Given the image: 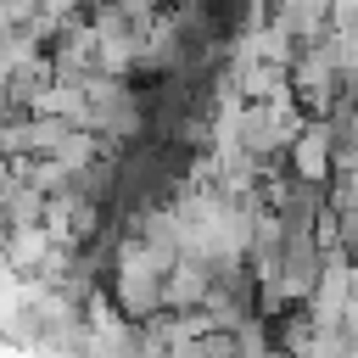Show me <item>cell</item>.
Returning <instances> with one entry per match:
<instances>
[{"mask_svg": "<svg viewBox=\"0 0 358 358\" xmlns=\"http://www.w3.org/2000/svg\"><path fill=\"white\" fill-rule=\"evenodd\" d=\"M285 145H291V162H296V179H302V185H324V179H330V168H336L330 151H336V145H330V129H324V123L296 129Z\"/></svg>", "mask_w": 358, "mask_h": 358, "instance_id": "6da1fadb", "label": "cell"}]
</instances>
